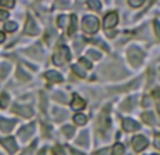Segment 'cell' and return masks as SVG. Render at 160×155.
<instances>
[{
	"label": "cell",
	"mask_w": 160,
	"mask_h": 155,
	"mask_svg": "<svg viewBox=\"0 0 160 155\" xmlns=\"http://www.w3.org/2000/svg\"><path fill=\"white\" fill-rule=\"evenodd\" d=\"M71 107L74 110H81V109L85 107V101L79 97L78 95H74L72 96V101H71Z\"/></svg>",
	"instance_id": "cell-13"
},
{
	"label": "cell",
	"mask_w": 160,
	"mask_h": 155,
	"mask_svg": "<svg viewBox=\"0 0 160 155\" xmlns=\"http://www.w3.org/2000/svg\"><path fill=\"white\" fill-rule=\"evenodd\" d=\"M98 124H99L101 131H106V130L109 128V125H111V120H109V106H106L105 110L101 113Z\"/></svg>",
	"instance_id": "cell-4"
},
{
	"label": "cell",
	"mask_w": 160,
	"mask_h": 155,
	"mask_svg": "<svg viewBox=\"0 0 160 155\" xmlns=\"http://www.w3.org/2000/svg\"><path fill=\"white\" fill-rule=\"evenodd\" d=\"M125 152V147L122 144H115L112 148V155H122Z\"/></svg>",
	"instance_id": "cell-17"
},
{
	"label": "cell",
	"mask_w": 160,
	"mask_h": 155,
	"mask_svg": "<svg viewBox=\"0 0 160 155\" xmlns=\"http://www.w3.org/2000/svg\"><path fill=\"white\" fill-rule=\"evenodd\" d=\"M79 63H81V65H84L85 68L87 69H89V68H92V63L89 62V61L88 59H85V58H81V59H79Z\"/></svg>",
	"instance_id": "cell-29"
},
{
	"label": "cell",
	"mask_w": 160,
	"mask_h": 155,
	"mask_svg": "<svg viewBox=\"0 0 160 155\" xmlns=\"http://www.w3.org/2000/svg\"><path fill=\"white\" fill-rule=\"evenodd\" d=\"M143 4V0H129V6L132 7H140Z\"/></svg>",
	"instance_id": "cell-27"
},
{
	"label": "cell",
	"mask_w": 160,
	"mask_h": 155,
	"mask_svg": "<svg viewBox=\"0 0 160 155\" xmlns=\"http://www.w3.org/2000/svg\"><path fill=\"white\" fill-rule=\"evenodd\" d=\"M132 144H133V148H135V151L139 152V151H143V149L148 147L149 141H148V138L143 137V135H136V137L133 138Z\"/></svg>",
	"instance_id": "cell-5"
},
{
	"label": "cell",
	"mask_w": 160,
	"mask_h": 155,
	"mask_svg": "<svg viewBox=\"0 0 160 155\" xmlns=\"http://www.w3.org/2000/svg\"><path fill=\"white\" fill-rule=\"evenodd\" d=\"M54 154L55 155H84L82 152H78L74 148H70V147H60V145L54 148Z\"/></svg>",
	"instance_id": "cell-6"
},
{
	"label": "cell",
	"mask_w": 160,
	"mask_h": 155,
	"mask_svg": "<svg viewBox=\"0 0 160 155\" xmlns=\"http://www.w3.org/2000/svg\"><path fill=\"white\" fill-rule=\"evenodd\" d=\"M3 69H0V78H4L7 73H9V71H10V66L7 65V63H4L3 66H2Z\"/></svg>",
	"instance_id": "cell-25"
},
{
	"label": "cell",
	"mask_w": 160,
	"mask_h": 155,
	"mask_svg": "<svg viewBox=\"0 0 160 155\" xmlns=\"http://www.w3.org/2000/svg\"><path fill=\"white\" fill-rule=\"evenodd\" d=\"M87 143H88V134H87V133H82V137L78 138V144L87 145Z\"/></svg>",
	"instance_id": "cell-26"
},
{
	"label": "cell",
	"mask_w": 160,
	"mask_h": 155,
	"mask_svg": "<svg viewBox=\"0 0 160 155\" xmlns=\"http://www.w3.org/2000/svg\"><path fill=\"white\" fill-rule=\"evenodd\" d=\"M149 105H150V100L148 97H145L143 99V106H149Z\"/></svg>",
	"instance_id": "cell-36"
},
{
	"label": "cell",
	"mask_w": 160,
	"mask_h": 155,
	"mask_svg": "<svg viewBox=\"0 0 160 155\" xmlns=\"http://www.w3.org/2000/svg\"><path fill=\"white\" fill-rule=\"evenodd\" d=\"M74 127H70V125H65V127L62 128V133L67 135V137H72V134H74Z\"/></svg>",
	"instance_id": "cell-23"
},
{
	"label": "cell",
	"mask_w": 160,
	"mask_h": 155,
	"mask_svg": "<svg viewBox=\"0 0 160 155\" xmlns=\"http://www.w3.org/2000/svg\"><path fill=\"white\" fill-rule=\"evenodd\" d=\"M24 33L30 34V35L37 34V26H36V23H34V20L31 18V16H28L27 17V23H26V27H24Z\"/></svg>",
	"instance_id": "cell-11"
},
{
	"label": "cell",
	"mask_w": 160,
	"mask_h": 155,
	"mask_svg": "<svg viewBox=\"0 0 160 155\" xmlns=\"http://www.w3.org/2000/svg\"><path fill=\"white\" fill-rule=\"evenodd\" d=\"M17 78H18V79H21V81H28V79H30V76H28V75L24 71H23V68H18Z\"/></svg>",
	"instance_id": "cell-20"
},
{
	"label": "cell",
	"mask_w": 160,
	"mask_h": 155,
	"mask_svg": "<svg viewBox=\"0 0 160 155\" xmlns=\"http://www.w3.org/2000/svg\"><path fill=\"white\" fill-rule=\"evenodd\" d=\"M0 143L3 144V145L7 148V151L12 152V154L17 151V144H16V141L13 140L12 137L10 138H0Z\"/></svg>",
	"instance_id": "cell-8"
},
{
	"label": "cell",
	"mask_w": 160,
	"mask_h": 155,
	"mask_svg": "<svg viewBox=\"0 0 160 155\" xmlns=\"http://www.w3.org/2000/svg\"><path fill=\"white\" fill-rule=\"evenodd\" d=\"M88 6H89L91 9H94V10H99L101 9V3H99V2H95V0L88 2Z\"/></svg>",
	"instance_id": "cell-24"
},
{
	"label": "cell",
	"mask_w": 160,
	"mask_h": 155,
	"mask_svg": "<svg viewBox=\"0 0 160 155\" xmlns=\"http://www.w3.org/2000/svg\"><path fill=\"white\" fill-rule=\"evenodd\" d=\"M34 128H36V124H30V125H26V127H23L20 130V137L23 138V140H27V138L31 135V133L34 131Z\"/></svg>",
	"instance_id": "cell-15"
},
{
	"label": "cell",
	"mask_w": 160,
	"mask_h": 155,
	"mask_svg": "<svg viewBox=\"0 0 160 155\" xmlns=\"http://www.w3.org/2000/svg\"><path fill=\"white\" fill-rule=\"evenodd\" d=\"M70 59H71L70 48L65 47V45H61V47H58L57 52H55L54 58H52V61H54L55 65H64V63H67Z\"/></svg>",
	"instance_id": "cell-1"
},
{
	"label": "cell",
	"mask_w": 160,
	"mask_h": 155,
	"mask_svg": "<svg viewBox=\"0 0 160 155\" xmlns=\"http://www.w3.org/2000/svg\"><path fill=\"white\" fill-rule=\"evenodd\" d=\"M143 120H145L148 124H154V116L152 113H145L143 114Z\"/></svg>",
	"instance_id": "cell-22"
},
{
	"label": "cell",
	"mask_w": 160,
	"mask_h": 155,
	"mask_svg": "<svg viewBox=\"0 0 160 155\" xmlns=\"http://www.w3.org/2000/svg\"><path fill=\"white\" fill-rule=\"evenodd\" d=\"M16 121L14 120H9V119H0V130L4 133H9L13 130Z\"/></svg>",
	"instance_id": "cell-10"
},
{
	"label": "cell",
	"mask_w": 160,
	"mask_h": 155,
	"mask_svg": "<svg viewBox=\"0 0 160 155\" xmlns=\"http://www.w3.org/2000/svg\"><path fill=\"white\" fill-rule=\"evenodd\" d=\"M159 135H160V134H159Z\"/></svg>",
	"instance_id": "cell-39"
},
{
	"label": "cell",
	"mask_w": 160,
	"mask_h": 155,
	"mask_svg": "<svg viewBox=\"0 0 160 155\" xmlns=\"http://www.w3.org/2000/svg\"><path fill=\"white\" fill-rule=\"evenodd\" d=\"M54 97L55 99H57V100H60L61 101V103H65V101H67V97H65V95H64V93H55V95H54Z\"/></svg>",
	"instance_id": "cell-28"
},
{
	"label": "cell",
	"mask_w": 160,
	"mask_h": 155,
	"mask_svg": "<svg viewBox=\"0 0 160 155\" xmlns=\"http://www.w3.org/2000/svg\"><path fill=\"white\" fill-rule=\"evenodd\" d=\"M45 79L47 81H50V82H61L62 81V76H61L58 72H55V71H48V72H45Z\"/></svg>",
	"instance_id": "cell-14"
},
{
	"label": "cell",
	"mask_w": 160,
	"mask_h": 155,
	"mask_svg": "<svg viewBox=\"0 0 160 155\" xmlns=\"http://www.w3.org/2000/svg\"><path fill=\"white\" fill-rule=\"evenodd\" d=\"M77 30V16H71V26L68 28V35H72Z\"/></svg>",
	"instance_id": "cell-18"
},
{
	"label": "cell",
	"mask_w": 160,
	"mask_h": 155,
	"mask_svg": "<svg viewBox=\"0 0 160 155\" xmlns=\"http://www.w3.org/2000/svg\"><path fill=\"white\" fill-rule=\"evenodd\" d=\"M9 101H10L9 95H7L6 92H3L2 95H0V107H2V109H6L7 106H9Z\"/></svg>",
	"instance_id": "cell-16"
},
{
	"label": "cell",
	"mask_w": 160,
	"mask_h": 155,
	"mask_svg": "<svg viewBox=\"0 0 160 155\" xmlns=\"http://www.w3.org/2000/svg\"><path fill=\"white\" fill-rule=\"evenodd\" d=\"M0 6L2 7H13L14 6V2H13V0H10V2H0Z\"/></svg>",
	"instance_id": "cell-33"
},
{
	"label": "cell",
	"mask_w": 160,
	"mask_h": 155,
	"mask_svg": "<svg viewBox=\"0 0 160 155\" xmlns=\"http://www.w3.org/2000/svg\"><path fill=\"white\" fill-rule=\"evenodd\" d=\"M82 28H84L85 33L88 34H94L98 31L99 28V21L97 17L94 16H85L84 20H82Z\"/></svg>",
	"instance_id": "cell-2"
},
{
	"label": "cell",
	"mask_w": 160,
	"mask_h": 155,
	"mask_svg": "<svg viewBox=\"0 0 160 155\" xmlns=\"http://www.w3.org/2000/svg\"><path fill=\"white\" fill-rule=\"evenodd\" d=\"M153 27H154V31H156L157 38L160 40V23H159V21H154V23H153Z\"/></svg>",
	"instance_id": "cell-31"
},
{
	"label": "cell",
	"mask_w": 160,
	"mask_h": 155,
	"mask_svg": "<svg viewBox=\"0 0 160 155\" xmlns=\"http://www.w3.org/2000/svg\"><path fill=\"white\" fill-rule=\"evenodd\" d=\"M74 121L79 125H84L85 123H87V117H85L84 114H77V116L74 117Z\"/></svg>",
	"instance_id": "cell-19"
},
{
	"label": "cell",
	"mask_w": 160,
	"mask_h": 155,
	"mask_svg": "<svg viewBox=\"0 0 160 155\" xmlns=\"http://www.w3.org/2000/svg\"><path fill=\"white\" fill-rule=\"evenodd\" d=\"M4 30H6V31H12V33H13V31L17 30V24L13 23V21H10V23H6V24H4Z\"/></svg>",
	"instance_id": "cell-21"
},
{
	"label": "cell",
	"mask_w": 160,
	"mask_h": 155,
	"mask_svg": "<svg viewBox=\"0 0 160 155\" xmlns=\"http://www.w3.org/2000/svg\"><path fill=\"white\" fill-rule=\"evenodd\" d=\"M116 24H118V14L116 13H109V14L105 16V18H103V28L115 27Z\"/></svg>",
	"instance_id": "cell-7"
},
{
	"label": "cell",
	"mask_w": 160,
	"mask_h": 155,
	"mask_svg": "<svg viewBox=\"0 0 160 155\" xmlns=\"http://www.w3.org/2000/svg\"><path fill=\"white\" fill-rule=\"evenodd\" d=\"M4 41V34L0 31V42H3Z\"/></svg>",
	"instance_id": "cell-37"
},
{
	"label": "cell",
	"mask_w": 160,
	"mask_h": 155,
	"mask_svg": "<svg viewBox=\"0 0 160 155\" xmlns=\"http://www.w3.org/2000/svg\"><path fill=\"white\" fill-rule=\"evenodd\" d=\"M13 111L17 114H20V116H24V117H31L33 116V110H31L30 107H27V106H18L16 105L14 107H13Z\"/></svg>",
	"instance_id": "cell-9"
},
{
	"label": "cell",
	"mask_w": 160,
	"mask_h": 155,
	"mask_svg": "<svg viewBox=\"0 0 160 155\" xmlns=\"http://www.w3.org/2000/svg\"><path fill=\"white\" fill-rule=\"evenodd\" d=\"M89 55L94 58V59H99V58H101V54L98 52V51H95V49H91L89 51Z\"/></svg>",
	"instance_id": "cell-34"
},
{
	"label": "cell",
	"mask_w": 160,
	"mask_h": 155,
	"mask_svg": "<svg viewBox=\"0 0 160 155\" xmlns=\"http://www.w3.org/2000/svg\"><path fill=\"white\" fill-rule=\"evenodd\" d=\"M9 17V13L6 10H0V20H6Z\"/></svg>",
	"instance_id": "cell-35"
},
{
	"label": "cell",
	"mask_w": 160,
	"mask_h": 155,
	"mask_svg": "<svg viewBox=\"0 0 160 155\" xmlns=\"http://www.w3.org/2000/svg\"><path fill=\"white\" fill-rule=\"evenodd\" d=\"M72 71L75 72L78 76H81V78H85V72L84 71H81V69L78 68V66H72Z\"/></svg>",
	"instance_id": "cell-32"
},
{
	"label": "cell",
	"mask_w": 160,
	"mask_h": 155,
	"mask_svg": "<svg viewBox=\"0 0 160 155\" xmlns=\"http://www.w3.org/2000/svg\"><path fill=\"white\" fill-rule=\"evenodd\" d=\"M68 20V17H67V16H60V17H58V26H60V27H64V26H65V21Z\"/></svg>",
	"instance_id": "cell-30"
},
{
	"label": "cell",
	"mask_w": 160,
	"mask_h": 155,
	"mask_svg": "<svg viewBox=\"0 0 160 155\" xmlns=\"http://www.w3.org/2000/svg\"><path fill=\"white\" fill-rule=\"evenodd\" d=\"M38 155H45V149H41V151L38 152Z\"/></svg>",
	"instance_id": "cell-38"
},
{
	"label": "cell",
	"mask_w": 160,
	"mask_h": 155,
	"mask_svg": "<svg viewBox=\"0 0 160 155\" xmlns=\"http://www.w3.org/2000/svg\"><path fill=\"white\" fill-rule=\"evenodd\" d=\"M139 127H140V125L138 124L135 120H132V119L123 120V128H125V131L132 133V131H136V130H139Z\"/></svg>",
	"instance_id": "cell-12"
},
{
	"label": "cell",
	"mask_w": 160,
	"mask_h": 155,
	"mask_svg": "<svg viewBox=\"0 0 160 155\" xmlns=\"http://www.w3.org/2000/svg\"><path fill=\"white\" fill-rule=\"evenodd\" d=\"M128 57H129V61L133 66H139L143 61V52L136 47H130L128 49Z\"/></svg>",
	"instance_id": "cell-3"
}]
</instances>
